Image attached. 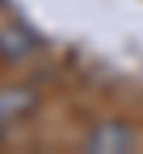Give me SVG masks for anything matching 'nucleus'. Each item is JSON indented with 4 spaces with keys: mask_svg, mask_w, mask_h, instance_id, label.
<instances>
[{
    "mask_svg": "<svg viewBox=\"0 0 143 154\" xmlns=\"http://www.w3.org/2000/svg\"><path fill=\"white\" fill-rule=\"evenodd\" d=\"M85 147H89V151H95V154L130 151V147H133V130H130L126 123H119V120H106V123H99L92 134H89Z\"/></svg>",
    "mask_w": 143,
    "mask_h": 154,
    "instance_id": "f257e3e1",
    "label": "nucleus"
},
{
    "mask_svg": "<svg viewBox=\"0 0 143 154\" xmlns=\"http://www.w3.org/2000/svg\"><path fill=\"white\" fill-rule=\"evenodd\" d=\"M34 106V93L31 89H0V127L14 123L17 116H24Z\"/></svg>",
    "mask_w": 143,
    "mask_h": 154,
    "instance_id": "f03ea898",
    "label": "nucleus"
},
{
    "mask_svg": "<svg viewBox=\"0 0 143 154\" xmlns=\"http://www.w3.org/2000/svg\"><path fill=\"white\" fill-rule=\"evenodd\" d=\"M34 51V41L28 38V34H21V31H14V28H7V31H0V55L4 58H24V55H31Z\"/></svg>",
    "mask_w": 143,
    "mask_h": 154,
    "instance_id": "7ed1b4c3",
    "label": "nucleus"
}]
</instances>
